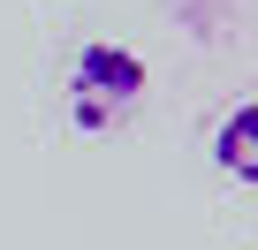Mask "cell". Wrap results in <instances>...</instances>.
I'll return each instance as SVG.
<instances>
[{
    "label": "cell",
    "mask_w": 258,
    "mask_h": 250,
    "mask_svg": "<svg viewBox=\"0 0 258 250\" xmlns=\"http://www.w3.org/2000/svg\"><path fill=\"white\" fill-rule=\"evenodd\" d=\"M145 61L129 53V46H114V38H91L76 61H69V121L84 137H106V129H121L129 114L145 106Z\"/></svg>",
    "instance_id": "1"
},
{
    "label": "cell",
    "mask_w": 258,
    "mask_h": 250,
    "mask_svg": "<svg viewBox=\"0 0 258 250\" xmlns=\"http://www.w3.org/2000/svg\"><path fill=\"white\" fill-rule=\"evenodd\" d=\"M213 167L228 182H250L258 190V99H243V106H228L213 121Z\"/></svg>",
    "instance_id": "2"
}]
</instances>
